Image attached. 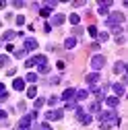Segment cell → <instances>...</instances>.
Here are the masks:
<instances>
[{
	"instance_id": "cell-1",
	"label": "cell",
	"mask_w": 128,
	"mask_h": 130,
	"mask_svg": "<svg viewBox=\"0 0 128 130\" xmlns=\"http://www.w3.org/2000/svg\"><path fill=\"white\" fill-rule=\"evenodd\" d=\"M99 120H101V128L103 130L120 124V118L116 116V111H103V113H99Z\"/></svg>"
},
{
	"instance_id": "cell-2",
	"label": "cell",
	"mask_w": 128,
	"mask_h": 130,
	"mask_svg": "<svg viewBox=\"0 0 128 130\" xmlns=\"http://www.w3.org/2000/svg\"><path fill=\"white\" fill-rule=\"evenodd\" d=\"M124 12H111V14H107L105 17V25L107 27H116V25H120V23H124Z\"/></svg>"
},
{
	"instance_id": "cell-3",
	"label": "cell",
	"mask_w": 128,
	"mask_h": 130,
	"mask_svg": "<svg viewBox=\"0 0 128 130\" xmlns=\"http://www.w3.org/2000/svg\"><path fill=\"white\" fill-rule=\"evenodd\" d=\"M103 66H105V58H103V56H93V58H91V68H93L95 72H97L99 68H103Z\"/></svg>"
},
{
	"instance_id": "cell-4",
	"label": "cell",
	"mask_w": 128,
	"mask_h": 130,
	"mask_svg": "<svg viewBox=\"0 0 128 130\" xmlns=\"http://www.w3.org/2000/svg\"><path fill=\"white\" fill-rule=\"evenodd\" d=\"M31 124H33V118L31 116H23L19 126H17V130H31Z\"/></svg>"
},
{
	"instance_id": "cell-5",
	"label": "cell",
	"mask_w": 128,
	"mask_h": 130,
	"mask_svg": "<svg viewBox=\"0 0 128 130\" xmlns=\"http://www.w3.org/2000/svg\"><path fill=\"white\" fill-rule=\"evenodd\" d=\"M23 45H25V47H23V50H25V52H33V50H37V41H35L33 37H27Z\"/></svg>"
},
{
	"instance_id": "cell-6",
	"label": "cell",
	"mask_w": 128,
	"mask_h": 130,
	"mask_svg": "<svg viewBox=\"0 0 128 130\" xmlns=\"http://www.w3.org/2000/svg\"><path fill=\"white\" fill-rule=\"evenodd\" d=\"M45 120H62V109H50V111H45Z\"/></svg>"
},
{
	"instance_id": "cell-7",
	"label": "cell",
	"mask_w": 128,
	"mask_h": 130,
	"mask_svg": "<svg viewBox=\"0 0 128 130\" xmlns=\"http://www.w3.org/2000/svg\"><path fill=\"white\" fill-rule=\"evenodd\" d=\"M85 80H87L91 87H95V85L99 83V74H97V72H91V74H87V78H85Z\"/></svg>"
},
{
	"instance_id": "cell-8",
	"label": "cell",
	"mask_w": 128,
	"mask_h": 130,
	"mask_svg": "<svg viewBox=\"0 0 128 130\" xmlns=\"http://www.w3.org/2000/svg\"><path fill=\"white\" fill-rule=\"evenodd\" d=\"M109 87H111V91H114L116 95H124V91H126L124 83H114V85H109Z\"/></svg>"
},
{
	"instance_id": "cell-9",
	"label": "cell",
	"mask_w": 128,
	"mask_h": 130,
	"mask_svg": "<svg viewBox=\"0 0 128 130\" xmlns=\"http://www.w3.org/2000/svg\"><path fill=\"white\" fill-rule=\"evenodd\" d=\"M12 89H14V91H23V89H25V80H23V78H14V80H12Z\"/></svg>"
},
{
	"instance_id": "cell-10",
	"label": "cell",
	"mask_w": 128,
	"mask_h": 130,
	"mask_svg": "<svg viewBox=\"0 0 128 130\" xmlns=\"http://www.w3.org/2000/svg\"><path fill=\"white\" fill-rule=\"evenodd\" d=\"M60 97H62L64 101H72V99H74V89H66V91H64Z\"/></svg>"
},
{
	"instance_id": "cell-11",
	"label": "cell",
	"mask_w": 128,
	"mask_h": 130,
	"mask_svg": "<svg viewBox=\"0 0 128 130\" xmlns=\"http://www.w3.org/2000/svg\"><path fill=\"white\" fill-rule=\"evenodd\" d=\"M87 97H89V93L87 91H74V101H83V99H87Z\"/></svg>"
},
{
	"instance_id": "cell-12",
	"label": "cell",
	"mask_w": 128,
	"mask_h": 130,
	"mask_svg": "<svg viewBox=\"0 0 128 130\" xmlns=\"http://www.w3.org/2000/svg\"><path fill=\"white\" fill-rule=\"evenodd\" d=\"M64 21H66V19H64V14H54V17H52V25H62Z\"/></svg>"
},
{
	"instance_id": "cell-13",
	"label": "cell",
	"mask_w": 128,
	"mask_h": 130,
	"mask_svg": "<svg viewBox=\"0 0 128 130\" xmlns=\"http://www.w3.org/2000/svg\"><path fill=\"white\" fill-rule=\"evenodd\" d=\"M105 103H107L109 107H118L120 99H118V97H107V99H105Z\"/></svg>"
},
{
	"instance_id": "cell-14",
	"label": "cell",
	"mask_w": 128,
	"mask_h": 130,
	"mask_svg": "<svg viewBox=\"0 0 128 130\" xmlns=\"http://www.w3.org/2000/svg\"><path fill=\"white\" fill-rule=\"evenodd\" d=\"M19 33H14V31H4V35H2V39L4 41H10V39H14Z\"/></svg>"
},
{
	"instance_id": "cell-15",
	"label": "cell",
	"mask_w": 128,
	"mask_h": 130,
	"mask_svg": "<svg viewBox=\"0 0 128 130\" xmlns=\"http://www.w3.org/2000/svg\"><path fill=\"white\" fill-rule=\"evenodd\" d=\"M37 70H39L41 74H47V72H50V66H47V62H43V64H37Z\"/></svg>"
},
{
	"instance_id": "cell-16",
	"label": "cell",
	"mask_w": 128,
	"mask_h": 130,
	"mask_svg": "<svg viewBox=\"0 0 128 130\" xmlns=\"http://www.w3.org/2000/svg\"><path fill=\"white\" fill-rule=\"evenodd\" d=\"M74 45H76V39H74V37H68L66 41H64V47H68V50H72Z\"/></svg>"
},
{
	"instance_id": "cell-17",
	"label": "cell",
	"mask_w": 128,
	"mask_h": 130,
	"mask_svg": "<svg viewBox=\"0 0 128 130\" xmlns=\"http://www.w3.org/2000/svg\"><path fill=\"white\" fill-rule=\"evenodd\" d=\"M25 80H27V83H37V74H35V72H27Z\"/></svg>"
},
{
	"instance_id": "cell-18",
	"label": "cell",
	"mask_w": 128,
	"mask_h": 130,
	"mask_svg": "<svg viewBox=\"0 0 128 130\" xmlns=\"http://www.w3.org/2000/svg\"><path fill=\"white\" fill-rule=\"evenodd\" d=\"M39 14H41L43 19H45V17H50V14H52V8H50V6H43V8H39Z\"/></svg>"
},
{
	"instance_id": "cell-19",
	"label": "cell",
	"mask_w": 128,
	"mask_h": 130,
	"mask_svg": "<svg viewBox=\"0 0 128 130\" xmlns=\"http://www.w3.org/2000/svg\"><path fill=\"white\" fill-rule=\"evenodd\" d=\"M35 95H37V89L35 87H29L27 89V97H29V99H35Z\"/></svg>"
},
{
	"instance_id": "cell-20",
	"label": "cell",
	"mask_w": 128,
	"mask_h": 130,
	"mask_svg": "<svg viewBox=\"0 0 128 130\" xmlns=\"http://www.w3.org/2000/svg\"><path fill=\"white\" fill-rule=\"evenodd\" d=\"M124 70H126V64L124 62H118L116 66H114V72H124Z\"/></svg>"
},
{
	"instance_id": "cell-21",
	"label": "cell",
	"mask_w": 128,
	"mask_h": 130,
	"mask_svg": "<svg viewBox=\"0 0 128 130\" xmlns=\"http://www.w3.org/2000/svg\"><path fill=\"white\" fill-rule=\"evenodd\" d=\"M70 23H72V25H78V23H81V17H78L76 12H72V14H70Z\"/></svg>"
},
{
	"instance_id": "cell-22",
	"label": "cell",
	"mask_w": 128,
	"mask_h": 130,
	"mask_svg": "<svg viewBox=\"0 0 128 130\" xmlns=\"http://www.w3.org/2000/svg\"><path fill=\"white\" fill-rule=\"evenodd\" d=\"M99 107H101V103H99V101H93V103H91V107H89V111H93V113H95V111H99Z\"/></svg>"
},
{
	"instance_id": "cell-23",
	"label": "cell",
	"mask_w": 128,
	"mask_h": 130,
	"mask_svg": "<svg viewBox=\"0 0 128 130\" xmlns=\"http://www.w3.org/2000/svg\"><path fill=\"white\" fill-rule=\"evenodd\" d=\"M122 31H124V27H122V25H116V27H111V33H116V35H122Z\"/></svg>"
},
{
	"instance_id": "cell-24",
	"label": "cell",
	"mask_w": 128,
	"mask_h": 130,
	"mask_svg": "<svg viewBox=\"0 0 128 130\" xmlns=\"http://www.w3.org/2000/svg\"><path fill=\"white\" fill-rule=\"evenodd\" d=\"M97 33H99V31H97V27H95V25H91V27H89V35H91V37H97Z\"/></svg>"
},
{
	"instance_id": "cell-25",
	"label": "cell",
	"mask_w": 128,
	"mask_h": 130,
	"mask_svg": "<svg viewBox=\"0 0 128 130\" xmlns=\"http://www.w3.org/2000/svg\"><path fill=\"white\" fill-rule=\"evenodd\" d=\"M43 103H45V99H41V97H35V109H39Z\"/></svg>"
},
{
	"instance_id": "cell-26",
	"label": "cell",
	"mask_w": 128,
	"mask_h": 130,
	"mask_svg": "<svg viewBox=\"0 0 128 130\" xmlns=\"http://www.w3.org/2000/svg\"><path fill=\"white\" fill-rule=\"evenodd\" d=\"M6 64H8V56H0V68L6 66Z\"/></svg>"
},
{
	"instance_id": "cell-27",
	"label": "cell",
	"mask_w": 128,
	"mask_h": 130,
	"mask_svg": "<svg viewBox=\"0 0 128 130\" xmlns=\"http://www.w3.org/2000/svg\"><path fill=\"white\" fill-rule=\"evenodd\" d=\"M25 66H27V68H31V66H35V62H33V58H27V60H25Z\"/></svg>"
},
{
	"instance_id": "cell-28",
	"label": "cell",
	"mask_w": 128,
	"mask_h": 130,
	"mask_svg": "<svg viewBox=\"0 0 128 130\" xmlns=\"http://www.w3.org/2000/svg\"><path fill=\"white\" fill-rule=\"evenodd\" d=\"M97 37H99V41H107V33H105V31H103V33H97Z\"/></svg>"
},
{
	"instance_id": "cell-29",
	"label": "cell",
	"mask_w": 128,
	"mask_h": 130,
	"mask_svg": "<svg viewBox=\"0 0 128 130\" xmlns=\"http://www.w3.org/2000/svg\"><path fill=\"white\" fill-rule=\"evenodd\" d=\"M76 107V101L72 99V101H66V109H74Z\"/></svg>"
},
{
	"instance_id": "cell-30",
	"label": "cell",
	"mask_w": 128,
	"mask_h": 130,
	"mask_svg": "<svg viewBox=\"0 0 128 130\" xmlns=\"http://www.w3.org/2000/svg\"><path fill=\"white\" fill-rule=\"evenodd\" d=\"M14 21H17V25H25V17H23V14H19Z\"/></svg>"
},
{
	"instance_id": "cell-31",
	"label": "cell",
	"mask_w": 128,
	"mask_h": 130,
	"mask_svg": "<svg viewBox=\"0 0 128 130\" xmlns=\"http://www.w3.org/2000/svg\"><path fill=\"white\" fill-rule=\"evenodd\" d=\"M25 54H27V52H25V50H17V52H14V58H23V56H25Z\"/></svg>"
},
{
	"instance_id": "cell-32",
	"label": "cell",
	"mask_w": 128,
	"mask_h": 130,
	"mask_svg": "<svg viewBox=\"0 0 128 130\" xmlns=\"http://www.w3.org/2000/svg\"><path fill=\"white\" fill-rule=\"evenodd\" d=\"M39 130H52V128H50L47 122H41V124H39Z\"/></svg>"
},
{
	"instance_id": "cell-33",
	"label": "cell",
	"mask_w": 128,
	"mask_h": 130,
	"mask_svg": "<svg viewBox=\"0 0 128 130\" xmlns=\"http://www.w3.org/2000/svg\"><path fill=\"white\" fill-rule=\"evenodd\" d=\"M23 4H25V2H23V0H14V2H12V6H14V8H21Z\"/></svg>"
},
{
	"instance_id": "cell-34",
	"label": "cell",
	"mask_w": 128,
	"mask_h": 130,
	"mask_svg": "<svg viewBox=\"0 0 128 130\" xmlns=\"http://www.w3.org/2000/svg\"><path fill=\"white\" fill-rule=\"evenodd\" d=\"M47 103H50V105H56V103H58V97H50V99H47Z\"/></svg>"
},
{
	"instance_id": "cell-35",
	"label": "cell",
	"mask_w": 128,
	"mask_h": 130,
	"mask_svg": "<svg viewBox=\"0 0 128 130\" xmlns=\"http://www.w3.org/2000/svg\"><path fill=\"white\" fill-rule=\"evenodd\" d=\"M116 41H118V43H120V45H122V43H124V41H126V37H124V35H118V39H116Z\"/></svg>"
},
{
	"instance_id": "cell-36",
	"label": "cell",
	"mask_w": 128,
	"mask_h": 130,
	"mask_svg": "<svg viewBox=\"0 0 128 130\" xmlns=\"http://www.w3.org/2000/svg\"><path fill=\"white\" fill-rule=\"evenodd\" d=\"M6 97H8V93L4 91V93H0V101H6Z\"/></svg>"
},
{
	"instance_id": "cell-37",
	"label": "cell",
	"mask_w": 128,
	"mask_h": 130,
	"mask_svg": "<svg viewBox=\"0 0 128 130\" xmlns=\"http://www.w3.org/2000/svg\"><path fill=\"white\" fill-rule=\"evenodd\" d=\"M43 31H45V33H50V31H52V25H47V23H45V25H43Z\"/></svg>"
},
{
	"instance_id": "cell-38",
	"label": "cell",
	"mask_w": 128,
	"mask_h": 130,
	"mask_svg": "<svg viewBox=\"0 0 128 130\" xmlns=\"http://www.w3.org/2000/svg\"><path fill=\"white\" fill-rule=\"evenodd\" d=\"M6 118V111H2V109H0V120H4Z\"/></svg>"
},
{
	"instance_id": "cell-39",
	"label": "cell",
	"mask_w": 128,
	"mask_h": 130,
	"mask_svg": "<svg viewBox=\"0 0 128 130\" xmlns=\"http://www.w3.org/2000/svg\"><path fill=\"white\" fill-rule=\"evenodd\" d=\"M6 6V2H4V0H0V8H4Z\"/></svg>"
},
{
	"instance_id": "cell-40",
	"label": "cell",
	"mask_w": 128,
	"mask_h": 130,
	"mask_svg": "<svg viewBox=\"0 0 128 130\" xmlns=\"http://www.w3.org/2000/svg\"><path fill=\"white\" fill-rule=\"evenodd\" d=\"M0 93H4V85L2 83H0Z\"/></svg>"
}]
</instances>
